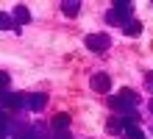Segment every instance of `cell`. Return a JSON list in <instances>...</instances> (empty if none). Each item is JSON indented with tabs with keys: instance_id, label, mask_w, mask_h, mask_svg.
I'll return each instance as SVG.
<instances>
[{
	"instance_id": "obj_1",
	"label": "cell",
	"mask_w": 153,
	"mask_h": 139,
	"mask_svg": "<svg viewBox=\"0 0 153 139\" xmlns=\"http://www.w3.org/2000/svg\"><path fill=\"white\" fill-rule=\"evenodd\" d=\"M137 100H139V97H137V92L125 86V89H120V97H109V106L117 109V111H125V114H131V109L137 106Z\"/></svg>"
},
{
	"instance_id": "obj_2",
	"label": "cell",
	"mask_w": 153,
	"mask_h": 139,
	"mask_svg": "<svg viewBox=\"0 0 153 139\" xmlns=\"http://www.w3.org/2000/svg\"><path fill=\"white\" fill-rule=\"evenodd\" d=\"M84 45H86V48L92 50V53H103V50H109L111 39H109V33H86Z\"/></svg>"
},
{
	"instance_id": "obj_3",
	"label": "cell",
	"mask_w": 153,
	"mask_h": 139,
	"mask_svg": "<svg viewBox=\"0 0 153 139\" xmlns=\"http://www.w3.org/2000/svg\"><path fill=\"white\" fill-rule=\"evenodd\" d=\"M131 8H134L131 3H125V0H117L114 8L106 14V20H109L111 25H117V22H123V20H128V17H131Z\"/></svg>"
},
{
	"instance_id": "obj_4",
	"label": "cell",
	"mask_w": 153,
	"mask_h": 139,
	"mask_svg": "<svg viewBox=\"0 0 153 139\" xmlns=\"http://www.w3.org/2000/svg\"><path fill=\"white\" fill-rule=\"evenodd\" d=\"M89 86H92L95 92H103V95H109V89H111V75H109V72H95L92 81H89Z\"/></svg>"
},
{
	"instance_id": "obj_5",
	"label": "cell",
	"mask_w": 153,
	"mask_h": 139,
	"mask_svg": "<svg viewBox=\"0 0 153 139\" xmlns=\"http://www.w3.org/2000/svg\"><path fill=\"white\" fill-rule=\"evenodd\" d=\"M25 103V95H0V106H8V109H17Z\"/></svg>"
},
{
	"instance_id": "obj_6",
	"label": "cell",
	"mask_w": 153,
	"mask_h": 139,
	"mask_svg": "<svg viewBox=\"0 0 153 139\" xmlns=\"http://www.w3.org/2000/svg\"><path fill=\"white\" fill-rule=\"evenodd\" d=\"M53 131H67V128H70V114H64V111H59V114L56 117H53Z\"/></svg>"
},
{
	"instance_id": "obj_7",
	"label": "cell",
	"mask_w": 153,
	"mask_h": 139,
	"mask_svg": "<svg viewBox=\"0 0 153 139\" xmlns=\"http://www.w3.org/2000/svg\"><path fill=\"white\" fill-rule=\"evenodd\" d=\"M14 20L25 25V22H31V11H28V6H14Z\"/></svg>"
},
{
	"instance_id": "obj_8",
	"label": "cell",
	"mask_w": 153,
	"mask_h": 139,
	"mask_svg": "<svg viewBox=\"0 0 153 139\" xmlns=\"http://www.w3.org/2000/svg\"><path fill=\"white\" fill-rule=\"evenodd\" d=\"M61 11H64L67 17H78L81 3H78V0H64V3H61Z\"/></svg>"
},
{
	"instance_id": "obj_9",
	"label": "cell",
	"mask_w": 153,
	"mask_h": 139,
	"mask_svg": "<svg viewBox=\"0 0 153 139\" xmlns=\"http://www.w3.org/2000/svg\"><path fill=\"white\" fill-rule=\"evenodd\" d=\"M142 33V22L139 20H128L125 22V36H139Z\"/></svg>"
},
{
	"instance_id": "obj_10",
	"label": "cell",
	"mask_w": 153,
	"mask_h": 139,
	"mask_svg": "<svg viewBox=\"0 0 153 139\" xmlns=\"http://www.w3.org/2000/svg\"><path fill=\"white\" fill-rule=\"evenodd\" d=\"M33 100H31V109L33 111H42L45 106H48V95H31Z\"/></svg>"
},
{
	"instance_id": "obj_11",
	"label": "cell",
	"mask_w": 153,
	"mask_h": 139,
	"mask_svg": "<svg viewBox=\"0 0 153 139\" xmlns=\"http://www.w3.org/2000/svg\"><path fill=\"white\" fill-rule=\"evenodd\" d=\"M106 131H111V134H120V131H125V128H123V117H114V120H109V123H106Z\"/></svg>"
},
{
	"instance_id": "obj_12",
	"label": "cell",
	"mask_w": 153,
	"mask_h": 139,
	"mask_svg": "<svg viewBox=\"0 0 153 139\" xmlns=\"http://www.w3.org/2000/svg\"><path fill=\"white\" fill-rule=\"evenodd\" d=\"M145 86L153 92V72H148V78H145Z\"/></svg>"
},
{
	"instance_id": "obj_13",
	"label": "cell",
	"mask_w": 153,
	"mask_h": 139,
	"mask_svg": "<svg viewBox=\"0 0 153 139\" xmlns=\"http://www.w3.org/2000/svg\"><path fill=\"white\" fill-rule=\"evenodd\" d=\"M3 86H8V75H6V72H0V89H3Z\"/></svg>"
},
{
	"instance_id": "obj_14",
	"label": "cell",
	"mask_w": 153,
	"mask_h": 139,
	"mask_svg": "<svg viewBox=\"0 0 153 139\" xmlns=\"http://www.w3.org/2000/svg\"><path fill=\"white\" fill-rule=\"evenodd\" d=\"M56 139H70V134L67 131H56Z\"/></svg>"
},
{
	"instance_id": "obj_15",
	"label": "cell",
	"mask_w": 153,
	"mask_h": 139,
	"mask_svg": "<svg viewBox=\"0 0 153 139\" xmlns=\"http://www.w3.org/2000/svg\"><path fill=\"white\" fill-rule=\"evenodd\" d=\"M3 125H6V114L0 111V128H3Z\"/></svg>"
},
{
	"instance_id": "obj_16",
	"label": "cell",
	"mask_w": 153,
	"mask_h": 139,
	"mask_svg": "<svg viewBox=\"0 0 153 139\" xmlns=\"http://www.w3.org/2000/svg\"><path fill=\"white\" fill-rule=\"evenodd\" d=\"M150 109H153V103H150Z\"/></svg>"
}]
</instances>
